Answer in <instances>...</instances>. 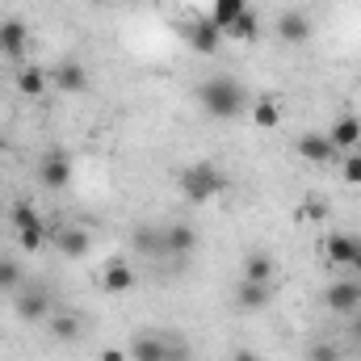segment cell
Wrapping results in <instances>:
<instances>
[{
  "mask_svg": "<svg viewBox=\"0 0 361 361\" xmlns=\"http://www.w3.org/2000/svg\"><path fill=\"white\" fill-rule=\"evenodd\" d=\"M197 105L210 114V118H219V122H231V118H240L244 114V89L231 80V76H206L202 85H197Z\"/></svg>",
  "mask_w": 361,
  "mask_h": 361,
  "instance_id": "cell-1",
  "label": "cell"
},
{
  "mask_svg": "<svg viewBox=\"0 0 361 361\" xmlns=\"http://www.w3.org/2000/svg\"><path fill=\"white\" fill-rule=\"evenodd\" d=\"M177 185H180V197L185 202H193V206H202V202H210V197H219L223 193V173L214 169V164H189V169H180V177H177Z\"/></svg>",
  "mask_w": 361,
  "mask_h": 361,
  "instance_id": "cell-2",
  "label": "cell"
},
{
  "mask_svg": "<svg viewBox=\"0 0 361 361\" xmlns=\"http://www.w3.org/2000/svg\"><path fill=\"white\" fill-rule=\"evenodd\" d=\"M324 302H328V311H336V315H357L361 307V281H332L328 286V294H324Z\"/></svg>",
  "mask_w": 361,
  "mask_h": 361,
  "instance_id": "cell-3",
  "label": "cell"
},
{
  "mask_svg": "<svg viewBox=\"0 0 361 361\" xmlns=\"http://www.w3.org/2000/svg\"><path fill=\"white\" fill-rule=\"evenodd\" d=\"M324 252H328V261H332V265L357 269V261H361V240H357V235H345V231H336V235H328V240H324Z\"/></svg>",
  "mask_w": 361,
  "mask_h": 361,
  "instance_id": "cell-4",
  "label": "cell"
},
{
  "mask_svg": "<svg viewBox=\"0 0 361 361\" xmlns=\"http://www.w3.org/2000/svg\"><path fill=\"white\" fill-rule=\"evenodd\" d=\"M25 51H30V30H25V21L4 17V21H0V55H4V59H21Z\"/></svg>",
  "mask_w": 361,
  "mask_h": 361,
  "instance_id": "cell-5",
  "label": "cell"
},
{
  "mask_svg": "<svg viewBox=\"0 0 361 361\" xmlns=\"http://www.w3.org/2000/svg\"><path fill=\"white\" fill-rule=\"evenodd\" d=\"M189 47H193L197 55H214V51L223 47V30H219L210 17H197V21H189Z\"/></svg>",
  "mask_w": 361,
  "mask_h": 361,
  "instance_id": "cell-6",
  "label": "cell"
},
{
  "mask_svg": "<svg viewBox=\"0 0 361 361\" xmlns=\"http://www.w3.org/2000/svg\"><path fill=\"white\" fill-rule=\"evenodd\" d=\"M277 38H281L286 47H302V42L311 38V21H307L298 8H286V13L277 17Z\"/></svg>",
  "mask_w": 361,
  "mask_h": 361,
  "instance_id": "cell-7",
  "label": "cell"
},
{
  "mask_svg": "<svg viewBox=\"0 0 361 361\" xmlns=\"http://www.w3.org/2000/svg\"><path fill=\"white\" fill-rule=\"evenodd\" d=\"M328 143H332L336 152H353V147L361 143V118L341 114V118L332 122V130H328Z\"/></svg>",
  "mask_w": 361,
  "mask_h": 361,
  "instance_id": "cell-8",
  "label": "cell"
},
{
  "mask_svg": "<svg viewBox=\"0 0 361 361\" xmlns=\"http://www.w3.org/2000/svg\"><path fill=\"white\" fill-rule=\"evenodd\" d=\"M197 248V231L189 223H169L164 227V257H189Z\"/></svg>",
  "mask_w": 361,
  "mask_h": 361,
  "instance_id": "cell-9",
  "label": "cell"
},
{
  "mask_svg": "<svg viewBox=\"0 0 361 361\" xmlns=\"http://www.w3.org/2000/svg\"><path fill=\"white\" fill-rule=\"evenodd\" d=\"M38 177H42V185H47V189H68V180H72V160H68L63 152H51V156L42 160Z\"/></svg>",
  "mask_w": 361,
  "mask_h": 361,
  "instance_id": "cell-10",
  "label": "cell"
},
{
  "mask_svg": "<svg viewBox=\"0 0 361 361\" xmlns=\"http://www.w3.org/2000/svg\"><path fill=\"white\" fill-rule=\"evenodd\" d=\"M298 156L302 160H311V164H328L332 156H336V147L328 143V135H298Z\"/></svg>",
  "mask_w": 361,
  "mask_h": 361,
  "instance_id": "cell-11",
  "label": "cell"
},
{
  "mask_svg": "<svg viewBox=\"0 0 361 361\" xmlns=\"http://www.w3.org/2000/svg\"><path fill=\"white\" fill-rule=\"evenodd\" d=\"M51 85L63 92H85L89 89V72L80 68V63H59L55 72H51Z\"/></svg>",
  "mask_w": 361,
  "mask_h": 361,
  "instance_id": "cell-12",
  "label": "cell"
},
{
  "mask_svg": "<svg viewBox=\"0 0 361 361\" xmlns=\"http://www.w3.org/2000/svg\"><path fill=\"white\" fill-rule=\"evenodd\" d=\"M261 38V25H257V13H240L227 30H223V42H257Z\"/></svg>",
  "mask_w": 361,
  "mask_h": 361,
  "instance_id": "cell-13",
  "label": "cell"
},
{
  "mask_svg": "<svg viewBox=\"0 0 361 361\" xmlns=\"http://www.w3.org/2000/svg\"><path fill=\"white\" fill-rule=\"evenodd\" d=\"M17 315H21L25 324L51 319V298H47L42 290H34V294H21V298H17Z\"/></svg>",
  "mask_w": 361,
  "mask_h": 361,
  "instance_id": "cell-14",
  "label": "cell"
},
{
  "mask_svg": "<svg viewBox=\"0 0 361 361\" xmlns=\"http://www.w3.org/2000/svg\"><path fill=\"white\" fill-rule=\"evenodd\" d=\"M130 361H169V341L164 336H139L130 345Z\"/></svg>",
  "mask_w": 361,
  "mask_h": 361,
  "instance_id": "cell-15",
  "label": "cell"
},
{
  "mask_svg": "<svg viewBox=\"0 0 361 361\" xmlns=\"http://www.w3.org/2000/svg\"><path fill=\"white\" fill-rule=\"evenodd\" d=\"M101 286H105L109 294H126V290L135 286V273H130V265H122V261H109L105 273H101Z\"/></svg>",
  "mask_w": 361,
  "mask_h": 361,
  "instance_id": "cell-16",
  "label": "cell"
},
{
  "mask_svg": "<svg viewBox=\"0 0 361 361\" xmlns=\"http://www.w3.org/2000/svg\"><path fill=\"white\" fill-rule=\"evenodd\" d=\"M13 85H17V92H21V97H42V92L51 89V76H47L42 68H21Z\"/></svg>",
  "mask_w": 361,
  "mask_h": 361,
  "instance_id": "cell-17",
  "label": "cell"
},
{
  "mask_svg": "<svg viewBox=\"0 0 361 361\" xmlns=\"http://www.w3.org/2000/svg\"><path fill=\"white\" fill-rule=\"evenodd\" d=\"M235 302L248 307V311H261V307H269V286H265V281H240Z\"/></svg>",
  "mask_w": 361,
  "mask_h": 361,
  "instance_id": "cell-18",
  "label": "cell"
},
{
  "mask_svg": "<svg viewBox=\"0 0 361 361\" xmlns=\"http://www.w3.org/2000/svg\"><path fill=\"white\" fill-rule=\"evenodd\" d=\"M248 8H252V4H248V0H214V4H210V13H206V17H210V21H214V25H219V30H227V25H231V21H235V17H240V13H248Z\"/></svg>",
  "mask_w": 361,
  "mask_h": 361,
  "instance_id": "cell-19",
  "label": "cell"
},
{
  "mask_svg": "<svg viewBox=\"0 0 361 361\" xmlns=\"http://www.w3.org/2000/svg\"><path fill=\"white\" fill-rule=\"evenodd\" d=\"M248 118H252L261 130H273V126H281V105H277L273 97H261V101H252Z\"/></svg>",
  "mask_w": 361,
  "mask_h": 361,
  "instance_id": "cell-20",
  "label": "cell"
},
{
  "mask_svg": "<svg viewBox=\"0 0 361 361\" xmlns=\"http://www.w3.org/2000/svg\"><path fill=\"white\" fill-rule=\"evenodd\" d=\"M55 244H59V252H63V257H85L92 240H89V231L68 227V231H59V235H55Z\"/></svg>",
  "mask_w": 361,
  "mask_h": 361,
  "instance_id": "cell-21",
  "label": "cell"
},
{
  "mask_svg": "<svg viewBox=\"0 0 361 361\" xmlns=\"http://www.w3.org/2000/svg\"><path fill=\"white\" fill-rule=\"evenodd\" d=\"M244 281H265V286H269L273 281L269 252H248V257H244Z\"/></svg>",
  "mask_w": 361,
  "mask_h": 361,
  "instance_id": "cell-22",
  "label": "cell"
},
{
  "mask_svg": "<svg viewBox=\"0 0 361 361\" xmlns=\"http://www.w3.org/2000/svg\"><path fill=\"white\" fill-rule=\"evenodd\" d=\"M135 244H139L143 257H164V227H139Z\"/></svg>",
  "mask_w": 361,
  "mask_h": 361,
  "instance_id": "cell-23",
  "label": "cell"
},
{
  "mask_svg": "<svg viewBox=\"0 0 361 361\" xmlns=\"http://www.w3.org/2000/svg\"><path fill=\"white\" fill-rule=\"evenodd\" d=\"M47 324H51V332H55L59 341H76V336H80V315H68V311H59V315H51Z\"/></svg>",
  "mask_w": 361,
  "mask_h": 361,
  "instance_id": "cell-24",
  "label": "cell"
},
{
  "mask_svg": "<svg viewBox=\"0 0 361 361\" xmlns=\"http://www.w3.org/2000/svg\"><path fill=\"white\" fill-rule=\"evenodd\" d=\"M13 227H17V231H25V227H42V214H38L30 202H17V206H13Z\"/></svg>",
  "mask_w": 361,
  "mask_h": 361,
  "instance_id": "cell-25",
  "label": "cell"
},
{
  "mask_svg": "<svg viewBox=\"0 0 361 361\" xmlns=\"http://www.w3.org/2000/svg\"><path fill=\"white\" fill-rule=\"evenodd\" d=\"M17 244H21L25 252H38V248L47 244V223H42V227H25V231H17Z\"/></svg>",
  "mask_w": 361,
  "mask_h": 361,
  "instance_id": "cell-26",
  "label": "cell"
},
{
  "mask_svg": "<svg viewBox=\"0 0 361 361\" xmlns=\"http://www.w3.org/2000/svg\"><path fill=\"white\" fill-rule=\"evenodd\" d=\"M21 286V265L17 261H0V290H17Z\"/></svg>",
  "mask_w": 361,
  "mask_h": 361,
  "instance_id": "cell-27",
  "label": "cell"
},
{
  "mask_svg": "<svg viewBox=\"0 0 361 361\" xmlns=\"http://www.w3.org/2000/svg\"><path fill=\"white\" fill-rule=\"evenodd\" d=\"M307 361H341V349H336L332 341H319V345H311Z\"/></svg>",
  "mask_w": 361,
  "mask_h": 361,
  "instance_id": "cell-28",
  "label": "cell"
},
{
  "mask_svg": "<svg viewBox=\"0 0 361 361\" xmlns=\"http://www.w3.org/2000/svg\"><path fill=\"white\" fill-rule=\"evenodd\" d=\"M341 173H345V180H349V185H361V156H357V152H349V156H345Z\"/></svg>",
  "mask_w": 361,
  "mask_h": 361,
  "instance_id": "cell-29",
  "label": "cell"
},
{
  "mask_svg": "<svg viewBox=\"0 0 361 361\" xmlns=\"http://www.w3.org/2000/svg\"><path fill=\"white\" fill-rule=\"evenodd\" d=\"M101 361H130V353H126V349H105Z\"/></svg>",
  "mask_w": 361,
  "mask_h": 361,
  "instance_id": "cell-30",
  "label": "cell"
},
{
  "mask_svg": "<svg viewBox=\"0 0 361 361\" xmlns=\"http://www.w3.org/2000/svg\"><path fill=\"white\" fill-rule=\"evenodd\" d=\"M349 336H353V345H357V353H361V315H353V324H349Z\"/></svg>",
  "mask_w": 361,
  "mask_h": 361,
  "instance_id": "cell-31",
  "label": "cell"
},
{
  "mask_svg": "<svg viewBox=\"0 0 361 361\" xmlns=\"http://www.w3.org/2000/svg\"><path fill=\"white\" fill-rule=\"evenodd\" d=\"M231 361H261V357H257L252 349H235V357H231Z\"/></svg>",
  "mask_w": 361,
  "mask_h": 361,
  "instance_id": "cell-32",
  "label": "cell"
},
{
  "mask_svg": "<svg viewBox=\"0 0 361 361\" xmlns=\"http://www.w3.org/2000/svg\"><path fill=\"white\" fill-rule=\"evenodd\" d=\"M4 147H8V143H4V135H0V156H4Z\"/></svg>",
  "mask_w": 361,
  "mask_h": 361,
  "instance_id": "cell-33",
  "label": "cell"
},
{
  "mask_svg": "<svg viewBox=\"0 0 361 361\" xmlns=\"http://www.w3.org/2000/svg\"><path fill=\"white\" fill-rule=\"evenodd\" d=\"M357 273H361V261H357Z\"/></svg>",
  "mask_w": 361,
  "mask_h": 361,
  "instance_id": "cell-34",
  "label": "cell"
}]
</instances>
